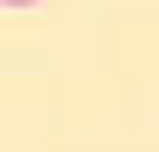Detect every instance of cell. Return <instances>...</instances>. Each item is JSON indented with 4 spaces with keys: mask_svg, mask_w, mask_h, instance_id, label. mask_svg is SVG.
<instances>
[{
    "mask_svg": "<svg viewBox=\"0 0 159 152\" xmlns=\"http://www.w3.org/2000/svg\"><path fill=\"white\" fill-rule=\"evenodd\" d=\"M7 7H35V0H7Z\"/></svg>",
    "mask_w": 159,
    "mask_h": 152,
    "instance_id": "cell-1",
    "label": "cell"
}]
</instances>
